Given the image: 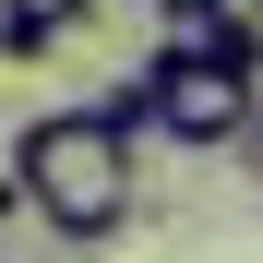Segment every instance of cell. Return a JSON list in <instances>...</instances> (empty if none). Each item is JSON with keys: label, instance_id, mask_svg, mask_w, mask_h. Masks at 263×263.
Here are the masks:
<instances>
[{"label": "cell", "instance_id": "6da1fadb", "mask_svg": "<svg viewBox=\"0 0 263 263\" xmlns=\"http://www.w3.org/2000/svg\"><path fill=\"white\" fill-rule=\"evenodd\" d=\"M12 180H24V215L60 251H96V239L132 228V203H144V132H120L96 96L84 108H36L12 132Z\"/></svg>", "mask_w": 263, "mask_h": 263}, {"label": "cell", "instance_id": "7a4b0ae2", "mask_svg": "<svg viewBox=\"0 0 263 263\" xmlns=\"http://www.w3.org/2000/svg\"><path fill=\"white\" fill-rule=\"evenodd\" d=\"M144 84H156V144H239V120L263 108V72L192 36H156Z\"/></svg>", "mask_w": 263, "mask_h": 263}, {"label": "cell", "instance_id": "3957f363", "mask_svg": "<svg viewBox=\"0 0 263 263\" xmlns=\"http://www.w3.org/2000/svg\"><path fill=\"white\" fill-rule=\"evenodd\" d=\"M96 108H108L120 132H156V84H144V72H120V84H96Z\"/></svg>", "mask_w": 263, "mask_h": 263}, {"label": "cell", "instance_id": "277c9868", "mask_svg": "<svg viewBox=\"0 0 263 263\" xmlns=\"http://www.w3.org/2000/svg\"><path fill=\"white\" fill-rule=\"evenodd\" d=\"M0 12H24V24H36V36H72V24H84V12H96V0H0Z\"/></svg>", "mask_w": 263, "mask_h": 263}, {"label": "cell", "instance_id": "5b68a950", "mask_svg": "<svg viewBox=\"0 0 263 263\" xmlns=\"http://www.w3.org/2000/svg\"><path fill=\"white\" fill-rule=\"evenodd\" d=\"M228 156H239V167H251V192H263V108H251V120H239V144H228Z\"/></svg>", "mask_w": 263, "mask_h": 263}, {"label": "cell", "instance_id": "8992f818", "mask_svg": "<svg viewBox=\"0 0 263 263\" xmlns=\"http://www.w3.org/2000/svg\"><path fill=\"white\" fill-rule=\"evenodd\" d=\"M132 12H156V0H132Z\"/></svg>", "mask_w": 263, "mask_h": 263}, {"label": "cell", "instance_id": "52a82bcc", "mask_svg": "<svg viewBox=\"0 0 263 263\" xmlns=\"http://www.w3.org/2000/svg\"><path fill=\"white\" fill-rule=\"evenodd\" d=\"M251 12H263V0H251Z\"/></svg>", "mask_w": 263, "mask_h": 263}]
</instances>
